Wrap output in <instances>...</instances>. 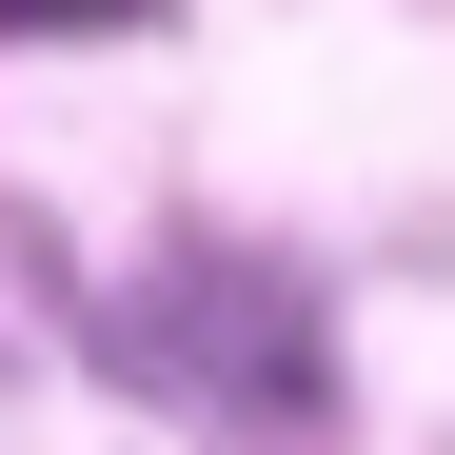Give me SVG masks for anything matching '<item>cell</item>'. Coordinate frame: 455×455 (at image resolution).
Returning <instances> with one entry per match:
<instances>
[{
	"label": "cell",
	"mask_w": 455,
	"mask_h": 455,
	"mask_svg": "<svg viewBox=\"0 0 455 455\" xmlns=\"http://www.w3.org/2000/svg\"><path fill=\"white\" fill-rule=\"evenodd\" d=\"M0 20H139V0H0Z\"/></svg>",
	"instance_id": "7a4b0ae2"
},
{
	"label": "cell",
	"mask_w": 455,
	"mask_h": 455,
	"mask_svg": "<svg viewBox=\"0 0 455 455\" xmlns=\"http://www.w3.org/2000/svg\"><path fill=\"white\" fill-rule=\"evenodd\" d=\"M100 356L139 376V396L218 416V435H317V416H337L317 277H297V258H238V238H179V258H139V297H100Z\"/></svg>",
	"instance_id": "6da1fadb"
}]
</instances>
